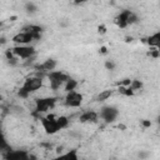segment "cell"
I'll use <instances>...</instances> for the list:
<instances>
[{
	"label": "cell",
	"instance_id": "cell-1",
	"mask_svg": "<svg viewBox=\"0 0 160 160\" xmlns=\"http://www.w3.org/2000/svg\"><path fill=\"white\" fill-rule=\"evenodd\" d=\"M42 86V79L39 76H32L25 80V82L22 84V86L19 89V96L20 98H28L30 95V92L39 90Z\"/></svg>",
	"mask_w": 160,
	"mask_h": 160
},
{
	"label": "cell",
	"instance_id": "cell-2",
	"mask_svg": "<svg viewBox=\"0 0 160 160\" xmlns=\"http://www.w3.org/2000/svg\"><path fill=\"white\" fill-rule=\"evenodd\" d=\"M40 121L42 124V128L46 134H56L59 130H61L59 122H58V116L55 115H46L44 118H40Z\"/></svg>",
	"mask_w": 160,
	"mask_h": 160
},
{
	"label": "cell",
	"instance_id": "cell-3",
	"mask_svg": "<svg viewBox=\"0 0 160 160\" xmlns=\"http://www.w3.org/2000/svg\"><path fill=\"white\" fill-rule=\"evenodd\" d=\"M48 78H49V81H50V88L52 90H58L62 84H65L68 80H69V75H66L65 72L62 71H50L48 74Z\"/></svg>",
	"mask_w": 160,
	"mask_h": 160
},
{
	"label": "cell",
	"instance_id": "cell-4",
	"mask_svg": "<svg viewBox=\"0 0 160 160\" xmlns=\"http://www.w3.org/2000/svg\"><path fill=\"white\" fill-rule=\"evenodd\" d=\"M136 20H138L136 14H134V12L130 11V10H124V11H121V12L116 16L115 22H116V25H118L119 28H126L129 24L136 22Z\"/></svg>",
	"mask_w": 160,
	"mask_h": 160
},
{
	"label": "cell",
	"instance_id": "cell-5",
	"mask_svg": "<svg viewBox=\"0 0 160 160\" xmlns=\"http://www.w3.org/2000/svg\"><path fill=\"white\" fill-rule=\"evenodd\" d=\"M11 52L18 59H30L35 55V49L30 45H16L11 49Z\"/></svg>",
	"mask_w": 160,
	"mask_h": 160
},
{
	"label": "cell",
	"instance_id": "cell-6",
	"mask_svg": "<svg viewBox=\"0 0 160 160\" xmlns=\"http://www.w3.org/2000/svg\"><path fill=\"white\" fill-rule=\"evenodd\" d=\"M56 99L55 98H40L35 100V114L46 112L48 110L55 106Z\"/></svg>",
	"mask_w": 160,
	"mask_h": 160
},
{
	"label": "cell",
	"instance_id": "cell-7",
	"mask_svg": "<svg viewBox=\"0 0 160 160\" xmlns=\"http://www.w3.org/2000/svg\"><path fill=\"white\" fill-rule=\"evenodd\" d=\"M119 115V110L114 106H104L99 114V116L105 121V122H112Z\"/></svg>",
	"mask_w": 160,
	"mask_h": 160
},
{
	"label": "cell",
	"instance_id": "cell-8",
	"mask_svg": "<svg viewBox=\"0 0 160 160\" xmlns=\"http://www.w3.org/2000/svg\"><path fill=\"white\" fill-rule=\"evenodd\" d=\"M82 102V95L75 90L69 91L65 96V104L70 108H79Z\"/></svg>",
	"mask_w": 160,
	"mask_h": 160
},
{
	"label": "cell",
	"instance_id": "cell-9",
	"mask_svg": "<svg viewBox=\"0 0 160 160\" xmlns=\"http://www.w3.org/2000/svg\"><path fill=\"white\" fill-rule=\"evenodd\" d=\"M34 158L26 150H9L5 155V160H32Z\"/></svg>",
	"mask_w": 160,
	"mask_h": 160
},
{
	"label": "cell",
	"instance_id": "cell-10",
	"mask_svg": "<svg viewBox=\"0 0 160 160\" xmlns=\"http://www.w3.org/2000/svg\"><path fill=\"white\" fill-rule=\"evenodd\" d=\"M11 40H12L15 44H18V45H28V44H30L32 40H35V36L31 35V34H29V32L20 31L19 34L14 35Z\"/></svg>",
	"mask_w": 160,
	"mask_h": 160
},
{
	"label": "cell",
	"instance_id": "cell-11",
	"mask_svg": "<svg viewBox=\"0 0 160 160\" xmlns=\"http://www.w3.org/2000/svg\"><path fill=\"white\" fill-rule=\"evenodd\" d=\"M55 68H56V61L54 59H48L44 62H41V64H39V65L35 66V69L38 71H41V72H44V71H46V72L54 71Z\"/></svg>",
	"mask_w": 160,
	"mask_h": 160
},
{
	"label": "cell",
	"instance_id": "cell-12",
	"mask_svg": "<svg viewBox=\"0 0 160 160\" xmlns=\"http://www.w3.org/2000/svg\"><path fill=\"white\" fill-rule=\"evenodd\" d=\"M22 31L25 32H29L31 35L35 36V40H39L40 36H41V31H42V28L39 26V25H26L22 28Z\"/></svg>",
	"mask_w": 160,
	"mask_h": 160
},
{
	"label": "cell",
	"instance_id": "cell-13",
	"mask_svg": "<svg viewBox=\"0 0 160 160\" xmlns=\"http://www.w3.org/2000/svg\"><path fill=\"white\" fill-rule=\"evenodd\" d=\"M99 119V114L95 111H85L80 115V122H95Z\"/></svg>",
	"mask_w": 160,
	"mask_h": 160
},
{
	"label": "cell",
	"instance_id": "cell-14",
	"mask_svg": "<svg viewBox=\"0 0 160 160\" xmlns=\"http://www.w3.org/2000/svg\"><path fill=\"white\" fill-rule=\"evenodd\" d=\"M52 160H79V156H78V151L75 149H72V150H69V151L56 156Z\"/></svg>",
	"mask_w": 160,
	"mask_h": 160
},
{
	"label": "cell",
	"instance_id": "cell-15",
	"mask_svg": "<svg viewBox=\"0 0 160 160\" xmlns=\"http://www.w3.org/2000/svg\"><path fill=\"white\" fill-rule=\"evenodd\" d=\"M148 44H149L150 46L159 48V45H160V32H159V31H156L155 34L150 35V36L148 38Z\"/></svg>",
	"mask_w": 160,
	"mask_h": 160
},
{
	"label": "cell",
	"instance_id": "cell-16",
	"mask_svg": "<svg viewBox=\"0 0 160 160\" xmlns=\"http://www.w3.org/2000/svg\"><path fill=\"white\" fill-rule=\"evenodd\" d=\"M9 150H11L10 148H9V144H8V141H6V139H5V136H4V134L0 131V151H9Z\"/></svg>",
	"mask_w": 160,
	"mask_h": 160
},
{
	"label": "cell",
	"instance_id": "cell-17",
	"mask_svg": "<svg viewBox=\"0 0 160 160\" xmlns=\"http://www.w3.org/2000/svg\"><path fill=\"white\" fill-rule=\"evenodd\" d=\"M78 86V82H76V80H74V79H71V78H69V80L65 82V90L69 92V91H72V90H75V88Z\"/></svg>",
	"mask_w": 160,
	"mask_h": 160
},
{
	"label": "cell",
	"instance_id": "cell-18",
	"mask_svg": "<svg viewBox=\"0 0 160 160\" xmlns=\"http://www.w3.org/2000/svg\"><path fill=\"white\" fill-rule=\"evenodd\" d=\"M112 95V90H104V91H101L99 95H98V100L99 101H105V100H108L110 96Z\"/></svg>",
	"mask_w": 160,
	"mask_h": 160
},
{
	"label": "cell",
	"instance_id": "cell-19",
	"mask_svg": "<svg viewBox=\"0 0 160 160\" xmlns=\"http://www.w3.org/2000/svg\"><path fill=\"white\" fill-rule=\"evenodd\" d=\"M129 88H130L132 91L139 90V89H141V88H142V82H141L140 80H131V82H130Z\"/></svg>",
	"mask_w": 160,
	"mask_h": 160
},
{
	"label": "cell",
	"instance_id": "cell-20",
	"mask_svg": "<svg viewBox=\"0 0 160 160\" xmlns=\"http://www.w3.org/2000/svg\"><path fill=\"white\" fill-rule=\"evenodd\" d=\"M25 10H26L28 12H34V11H36L38 9H36V5H35L34 2H26V4H25Z\"/></svg>",
	"mask_w": 160,
	"mask_h": 160
},
{
	"label": "cell",
	"instance_id": "cell-21",
	"mask_svg": "<svg viewBox=\"0 0 160 160\" xmlns=\"http://www.w3.org/2000/svg\"><path fill=\"white\" fill-rule=\"evenodd\" d=\"M105 68H106L108 70H114V69H115V62L111 61V60H106V61H105Z\"/></svg>",
	"mask_w": 160,
	"mask_h": 160
},
{
	"label": "cell",
	"instance_id": "cell-22",
	"mask_svg": "<svg viewBox=\"0 0 160 160\" xmlns=\"http://www.w3.org/2000/svg\"><path fill=\"white\" fill-rule=\"evenodd\" d=\"M150 55H151L152 58H159L160 52H159V50H158V49H154L152 51H150Z\"/></svg>",
	"mask_w": 160,
	"mask_h": 160
},
{
	"label": "cell",
	"instance_id": "cell-23",
	"mask_svg": "<svg viewBox=\"0 0 160 160\" xmlns=\"http://www.w3.org/2000/svg\"><path fill=\"white\" fill-rule=\"evenodd\" d=\"M142 125L148 128V126H150V125H151V122H150V121H142Z\"/></svg>",
	"mask_w": 160,
	"mask_h": 160
},
{
	"label": "cell",
	"instance_id": "cell-24",
	"mask_svg": "<svg viewBox=\"0 0 160 160\" xmlns=\"http://www.w3.org/2000/svg\"><path fill=\"white\" fill-rule=\"evenodd\" d=\"M99 31L104 32V31H105V28H104V26H100V28H99Z\"/></svg>",
	"mask_w": 160,
	"mask_h": 160
},
{
	"label": "cell",
	"instance_id": "cell-25",
	"mask_svg": "<svg viewBox=\"0 0 160 160\" xmlns=\"http://www.w3.org/2000/svg\"><path fill=\"white\" fill-rule=\"evenodd\" d=\"M101 52H104V54H105V52H106V49H105V48H101Z\"/></svg>",
	"mask_w": 160,
	"mask_h": 160
},
{
	"label": "cell",
	"instance_id": "cell-26",
	"mask_svg": "<svg viewBox=\"0 0 160 160\" xmlns=\"http://www.w3.org/2000/svg\"><path fill=\"white\" fill-rule=\"evenodd\" d=\"M0 100H1V96H0Z\"/></svg>",
	"mask_w": 160,
	"mask_h": 160
}]
</instances>
